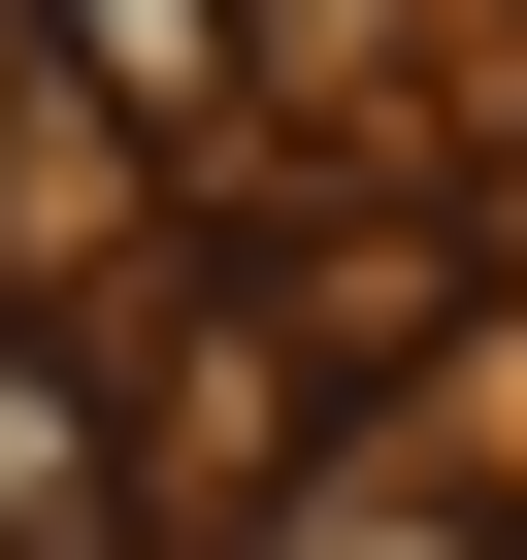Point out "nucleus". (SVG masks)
Listing matches in <instances>:
<instances>
[{
  "label": "nucleus",
  "mask_w": 527,
  "mask_h": 560,
  "mask_svg": "<svg viewBox=\"0 0 527 560\" xmlns=\"http://www.w3.org/2000/svg\"><path fill=\"white\" fill-rule=\"evenodd\" d=\"M0 560H165V494H132V363H67L34 264H0Z\"/></svg>",
  "instance_id": "f257e3e1"
},
{
  "label": "nucleus",
  "mask_w": 527,
  "mask_h": 560,
  "mask_svg": "<svg viewBox=\"0 0 527 560\" xmlns=\"http://www.w3.org/2000/svg\"><path fill=\"white\" fill-rule=\"evenodd\" d=\"M198 560H527V527H494V494H461L429 429H297V462H264V494H231Z\"/></svg>",
  "instance_id": "f03ea898"
},
{
  "label": "nucleus",
  "mask_w": 527,
  "mask_h": 560,
  "mask_svg": "<svg viewBox=\"0 0 527 560\" xmlns=\"http://www.w3.org/2000/svg\"><path fill=\"white\" fill-rule=\"evenodd\" d=\"M0 34H34L132 165H264V100H231V0H0Z\"/></svg>",
  "instance_id": "7ed1b4c3"
},
{
  "label": "nucleus",
  "mask_w": 527,
  "mask_h": 560,
  "mask_svg": "<svg viewBox=\"0 0 527 560\" xmlns=\"http://www.w3.org/2000/svg\"><path fill=\"white\" fill-rule=\"evenodd\" d=\"M461 34H494V0H461ZM494 67H527V34H494ZM231 100H264V132H461V67L396 34V0H231Z\"/></svg>",
  "instance_id": "20e7f679"
}]
</instances>
